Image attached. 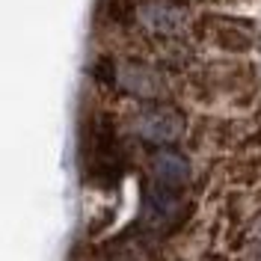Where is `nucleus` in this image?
I'll return each mask as SVG.
<instances>
[{
	"label": "nucleus",
	"instance_id": "nucleus-1",
	"mask_svg": "<svg viewBox=\"0 0 261 261\" xmlns=\"http://www.w3.org/2000/svg\"><path fill=\"white\" fill-rule=\"evenodd\" d=\"M137 21L146 33L161 36L163 42L181 39L190 27V18L184 12V6L175 0H140L137 3Z\"/></svg>",
	"mask_w": 261,
	"mask_h": 261
},
{
	"label": "nucleus",
	"instance_id": "nucleus-2",
	"mask_svg": "<svg viewBox=\"0 0 261 261\" xmlns=\"http://www.w3.org/2000/svg\"><path fill=\"white\" fill-rule=\"evenodd\" d=\"M184 113H178L169 104H151L134 119V134L143 137L151 146H172L184 137Z\"/></svg>",
	"mask_w": 261,
	"mask_h": 261
},
{
	"label": "nucleus",
	"instance_id": "nucleus-3",
	"mask_svg": "<svg viewBox=\"0 0 261 261\" xmlns=\"http://www.w3.org/2000/svg\"><path fill=\"white\" fill-rule=\"evenodd\" d=\"M116 86L125 95L137 98V101H163L166 98V81L158 68L146 63H125L119 65L116 74Z\"/></svg>",
	"mask_w": 261,
	"mask_h": 261
},
{
	"label": "nucleus",
	"instance_id": "nucleus-4",
	"mask_svg": "<svg viewBox=\"0 0 261 261\" xmlns=\"http://www.w3.org/2000/svg\"><path fill=\"white\" fill-rule=\"evenodd\" d=\"M151 172L158 184H166V187H181L184 181L190 178V163L184 161L175 151H154L151 158Z\"/></svg>",
	"mask_w": 261,
	"mask_h": 261
},
{
	"label": "nucleus",
	"instance_id": "nucleus-5",
	"mask_svg": "<svg viewBox=\"0 0 261 261\" xmlns=\"http://www.w3.org/2000/svg\"><path fill=\"white\" fill-rule=\"evenodd\" d=\"M246 21H231V18H217L214 21V30H211V39L220 45L223 50H246L252 45V36H249V27L246 30H234Z\"/></svg>",
	"mask_w": 261,
	"mask_h": 261
},
{
	"label": "nucleus",
	"instance_id": "nucleus-6",
	"mask_svg": "<svg viewBox=\"0 0 261 261\" xmlns=\"http://www.w3.org/2000/svg\"><path fill=\"white\" fill-rule=\"evenodd\" d=\"M92 71H95V77H98L101 83H113V81H116V74H119V68H116V63L110 60V57H104V60H98Z\"/></svg>",
	"mask_w": 261,
	"mask_h": 261
}]
</instances>
